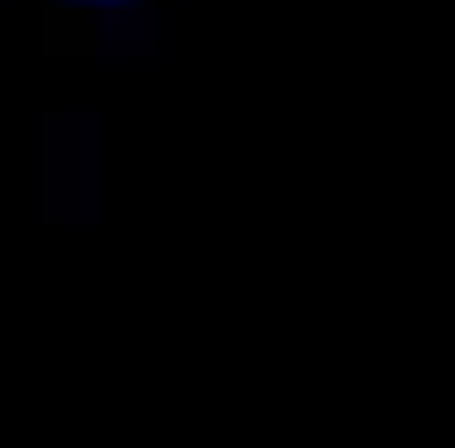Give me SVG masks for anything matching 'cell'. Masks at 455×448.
<instances>
[{
    "instance_id": "cell-1",
    "label": "cell",
    "mask_w": 455,
    "mask_h": 448,
    "mask_svg": "<svg viewBox=\"0 0 455 448\" xmlns=\"http://www.w3.org/2000/svg\"><path fill=\"white\" fill-rule=\"evenodd\" d=\"M43 7H63V14H133L148 0H43Z\"/></svg>"
}]
</instances>
